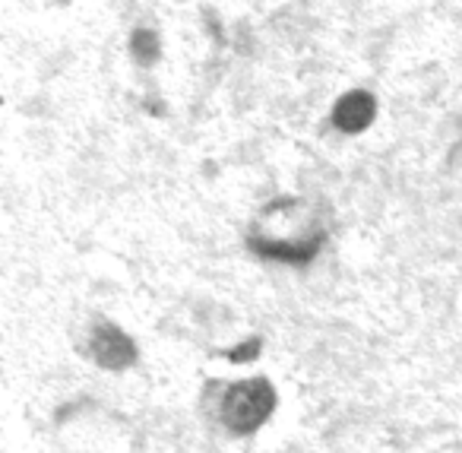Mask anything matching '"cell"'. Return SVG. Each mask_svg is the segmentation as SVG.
Returning <instances> with one entry per match:
<instances>
[{
	"mask_svg": "<svg viewBox=\"0 0 462 453\" xmlns=\"http://www.w3.org/2000/svg\"><path fill=\"white\" fill-rule=\"evenodd\" d=\"M260 355H263V336H257V333H247L222 352V358H228L231 364H251Z\"/></svg>",
	"mask_w": 462,
	"mask_h": 453,
	"instance_id": "8992f818",
	"label": "cell"
},
{
	"mask_svg": "<svg viewBox=\"0 0 462 453\" xmlns=\"http://www.w3.org/2000/svg\"><path fill=\"white\" fill-rule=\"evenodd\" d=\"M203 400L225 434H231V438H251V434L263 431L273 421V415L279 409V390L270 377L247 374L216 383V387H209V393Z\"/></svg>",
	"mask_w": 462,
	"mask_h": 453,
	"instance_id": "7a4b0ae2",
	"label": "cell"
},
{
	"mask_svg": "<svg viewBox=\"0 0 462 453\" xmlns=\"http://www.w3.org/2000/svg\"><path fill=\"white\" fill-rule=\"evenodd\" d=\"M327 225L301 197H279L254 216L247 229V248L260 260L282 267H308L327 244Z\"/></svg>",
	"mask_w": 462,
	"mask_h": 453,
	"instance_id": "6da1fadb",
	"label": "cell"
},
{
	"mask_svg": "<svg viewBox=\"0 0 462 453\" xmlns=\"http://www.w3.org/2000/svg\"><path fill=\"white\" fill-rule=\"evenodd\" d=\"M51 4H58V7H67V4H70V0H51Z\"/></svg>",
	"mask_w": 462,
	"mask_h": 453,
	"instance_id": "52a82bcc",
	"label": "cell"
},
{
	"mask_svg": "<svg viewBox=\"0 0 462 453\" xmlns=\"http://www.w3.org/2000/svg\"><path fill=\"white\" fill-rule=\"evenodd\" d=\"M127 54H130V61H134L136 67H143V71H152V67H159L162 54H165L162 33L155 26H146V23L134 26V29H130V35H127Z\"/></svg>",
	"mask_w": 462,
	"mask_h": 453,
	"instance_id": "5b68a950",
	"label": "cell"
},
{
	"mask_svg": "<svg viewBox=\"0 0 462 453\" xmlns=\"http://www.w3.org/2000/svg\"><path fill=\"white\" fill-rule=\"evenodd\" d=\"M380 115V102L371 90L365 86H355L336 96L333 109H329V127L342 137H361L374 127Z\"/></svg>",
	"mask_w": 462,
	"mask_h": 453,
	"instance_id": "277c9868",
	"label": "cell"
},
{
	"mask_svg": "<svg viewBox=\"0 0 462 453\" xmlns=\"http://www.w3.org/2000/svg\"><path fill=\"white\" fill-rule=\"evenodd\" d=\"M83 349H86V358H89L96 368L108 371V374H124V371L136 368V362H140V345H136V339L130 336L121 324H115V320H108V317L96 320V324L89 326Z\"/></svg>",
	"mask_w": 462,
	"mask_h": 453,
	"instance_id": "3957f363",
	"label": "cell"
}]
</instances>
